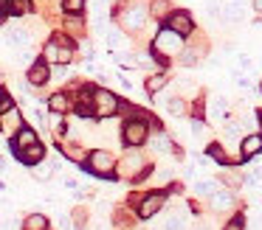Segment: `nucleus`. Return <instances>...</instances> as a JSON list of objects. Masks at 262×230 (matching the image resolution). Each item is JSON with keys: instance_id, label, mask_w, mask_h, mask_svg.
<instances>
[{"instance_id": "f257e3e1", "label": "nucleus", "mask_w": 262, "mask_h": 230, "mask_svg": "<svg viewBox=\"0 0 262 230\" xmlns=\"http://www.w3.org/2000/svg\"><path fill=\"white\" fill-rule=\"evenodd\" d=\"M152 48H155V54L161 56V62H164L166 56H178L183 50V37L175 34L172 28H161L152 39Z\"/></svg>"}, {"instance_id": "f03ea898", "label": "nucleus", "mask_w": 262, "mask_h": 230, "mask_svg": "<svg viewBox=\"0 0 262 230\" xmlns=\"http://www.w3.org/2000/svg\"><path fill=\"white\" fill-rule=\"evenodd\" d=\"M121 140H124V146H130V149L144 146L149 140V123L144 121V118H130V121L121 126Z\"/></svg>"}, {"instance_id": "7ed1b4c3", "label": "nucleus", "mask_w": 262, "mask_h": 230, "mask_svg": "<svg viewBox=\"0 0 262 230\" xmlns=\"http://www.w3.org/2000/svg\"><path fill=\"white\" fill-rule=\"evenodd\" d=\"M119 95L116 93H110V90H93V95H91V110H93V115L96 118H110V115H116L119 112Z\"/></svg>"}, {"instance_id": "20e7f679", "label": "nucleus", "mask_w": 262, "mask_h": 230, "mask_svg": "<svg viewBox=\"0 0 262 230\" xmlns=\"http://www.w3.org/2000/svg\"><path fill=\"white\" fill-rule=\"evenodd\" d=\"M147 6L144 3H130V6H121L119 11H116V17H119V22L127 28V31H141L144 22H147Z\"/></svg>"}, {"instance_id": "39448f33", "label": "nucleus", "mask_w": 262, "mask_h": 230, "mask_svg": "<svg viewBox=\"0 0 262 230\" xmlns=\"http://www.w3.org/2000/svg\"><path fill=\"white\" fill-rule=\"evenodd\" d=\"M85 168L91 174H96V177H113L116 174V157L110 155V151H104V149H96V151L88 155Z\"/></svg>"}, {"instance_id": "423d86ee", "label": "nucleus", "mask_w": 262, "mask_h": 230, "mask_svg": "<svg viewBox=\"0 0 262 230\" xmlns=\"http://www.w3.org/2000/svg\"><path fill=\"white\" fill-rule=\"evenodd\" d=\"M147 174V160H144L138 151H130V155L121 160V177L127 180H141Z\"/></svg>"}, {"instance_id": "0eeeda50", "label": "nucleus", "mask_w": 262, "mask_h": 230, "mask_svg": "<svg viewBox=\"0 0 262 230\" xmlns=\"http://www.w3.org/2000/svg\"><path fill=\"white\" fill-rule=\"evenodd\" d=\"M164 202H166V191H152V194L141 196V199H138V216L141 219L155 216V213L164 208Z\"/></svg>"}, {"instance_id": "6e6552de", "label": "nucleus", "mask_w": 262, "mask_h": 230, "mask_svg": "<svg viewBox=\"0 0 262 230\" xmlns=\"http://www.w3.org/2000/svg\"><path fill=\"white\" fill-rule=\"evenodd\" d=\"M166 28H172L175 34H181V37H186V34H192V28H194V20H192V14L189 11H183V9H178V11H169V17H166Z\"/></svg>"}, {"instance_id": "1a4fd4ad", "label": "nucleus", "mask_w": 262, "mask_h": 230, "mask_svg": "<svg viewBox=\"0 0 262 230\" xmlns=\"http://www.w3.org/2000/svg\"><path fill=\"white\" fill-rule=\"evenodd\" d=\"M51 79V70H48V62L37 59L29 65V73H26V82L31 84V87H42V84Z\"/></svg>"}, {"instance_id": "9d476101", "label": "nucleus", "mask_w": 262, "mask_h": 230, "mask_svg": "<svg viewBox=\"0 0 262 230\" xmlns=\"http://www.w3.org/2000/svg\"><path fill=\"white\" fill-rule=\"evenodd\" d=\"M14 155H17V160H20V163H26V166H37V163L46 160V146H42L40 140H37V143L26 146V149L14 151Z\"/></svg>"}, {"instance_id": "9b49d317", "label": "nucleus", "mask_w": 262, "mask_h": 230, "mask_svg": "<svg viewBox=\"0 0 262 230\" xmlns=\"http://www.w3.org/2000/svg\"><path fill=\"white\" fill-rule=\"evenodd\" d=\"M262 151V135L256 132V135H245L243 138V143H239V157L243 160H251V157H256ZM239 160V163H243Z\"/></svg>"}, {"instance_id": "f8f14e48", "label": "nucleus", "mask_w": 262, "mask_h": 230, "mask_svg": "<svg viewBox=\"0 0 262 230\" xmlns=\"http://www.w3.org/2000/svg\"><path fill=\"white\" fill-rule=\"evenodd\" d=\"M20 126H23V115H20L14 107H12V110H6V112H0V132L14 135Z\"/></svg>"}, {"instance_id": "ddd939ff", "label": "nucleus", "mask_w": 262, "mask_h": 230, "mask_svg": "<svg viewBox=\"0 0 262 230\" xmlns=\"http://www.w3.org/2000/svg\"><path fill=\"white\" fill-rule=\"evenodd\" d=\"M31 143H37V132L31 126H20L17 132H14V138H12V149L20 151V149H26V146H31Z\"/></svg>"}, {"instance_id": "4468645a", "label": "nucleus", "mask_w": 262, "mask_h": 230, "mask_svg": "<svg viewBox=\"0 0 262 230\" xmlns=\"http://www.w3.org/2000/svg\"><path fill=\"white\" fill-rule=\"evenodd\" d=\"M234 205H237V199H234L231 191H214V194H211V208H214V211L226 213V211H231Z\"/></svg>"}, {"instance_id": "2eb2a0df", "label": "nucleus", "mask_w": 262, "mask_h": 230, "mask_svg": "<svg viewBox=\"0 0 262 230\" xmlns=\"http://www.w3.org/2000/svg\"><path fill=\"white\" fill-rule=\"evenodd\" d=\"M245 17V3L243 0H228L226 6H223V20L226 22H237Z\"/></svg>"}, {"instance_id": "dca6fc26", "label": "nucleus", "mask_w": 262, "mask_h": 230, "mask_svg": "<svg viewBox=\"0 0 262 230\" xmlns=\"http://www.w3.org/2000/svg\"><path fill=\"white\" fill-rule=\"evenodd\" d=\"M6 42L14 45V48H29V45H31V34L23 31V28H9V31H6Z\"/></svg>"}, {"instance_id": "f3484780", "label": "nucleus", "mask_w": 262, "mask_h": 230, "mask_svg": "<svg viewBox=\"0 0 262 230\" xmlns=\"http://www.w3.org/2000/svg\"><path fill=\"white\" fill-rule=\"evenodd\" d=\"M209 118H214V121H226L228 118V101L223 98V95H217V98L209 101Z\"/></svg>"}, {"instance_id": "a211bd4d", "label": "nucleus", "mask_w": 262, "mask_h": 230, "mask_svg": "<svg viewBox=\"0 0 262 230\" xmlns=\"http://www.w3.org/2000/svg\"><path fill=\"white\" fill-rule=\"evenodd\" d=\"M48 107H51L54 115H65V112L71 110V98H68V93H54L51 98H48Z\"/></svg>"}, {"instance_id": "6ab92c4d", "label": "nucleus", "mask_w": 262, "mask_h": 230, "mask_svg": "<svg viewBox=\"0 0 262 230\" xmlns=\"http://www.w3.org/2000/svg\"><path fill=\"white\" fill-rule=\"evenodd\" d=\"M149 143H152L155 151H175V155H181V151H178V146L172 143V138H169L166 132H158L152 140H149Z\"/></svg>"}, {"instance_id": "aec40b11", "label": "nucleus", "mask_w": 262, "mask_h": 230, "mask_svg": "<svg viewBox=\"0 0 262 230\" xmlns=\"http://www.w3.org/2000/svg\"><path fill=\"white\" fill-rule=\"evenodd\" d=\"M164 230H186V211H175L166 216Z\"/></svg>"}, {"instance_id": "412c9836", "label": "nucleus", "mask_w": 262, "mask_h": 230, "mask_svg": "<svg viewBox=\"0 0 262 230\" xmlns=\"http://www.w3.org/2000/svg\"><path fill=\"white\" fill-rule=\"evenodd\" d=\"M34 168V180H40V183H46V180H51L54 177V171H57V163H37V166H31Z\"/></svg>"}, {"instance_id": "4be33fe9", "label": "nucleus", "mask_w": 262, "mask_h": 230, "mask_svg": "<svg viewBox=\"0 0 262 230\" xmlns=\"http://www.w3.org/2000/svg\"><path fill=\"white\" fill-rule=\"evenodd\" d=\"M23 230H48V219L42 213H31L23 219Z\"/></svg>"}, {"instance_id": "5701e85b", "label": "nucleus", "mask_w": 262, "mask_h": 230, "mask_svg": "<svg viewBox=\"0 0 262 230\" xmlns=\"http://www.w3.org/2000/svg\"><path fill=\"white\" fill-rule=\"evenodd\" d=\"M147 11L152 17H158V20H166V17H169V11H172V3H169V0H152V6H149Z\"/></svg>"}, {"instance_id": "b1692460", "label": "nucleus", "mask_w": 262, "mask_h": 230, "mask_svg": "<svg viewBox=\"0 0 262 230\" xmlns=\"http://www.w3.org/2000/svg\"><path fill=\"white\" fill-rule=\"evenodd\" d=\"M107 45H110V48H119L121 50V48H130V39H127L119 28H110V31H107Z\"/></svg>"}, {"instance_id": "393cba45", "label": "nucleus", "mask_w": 262, "mask_h": 230, "mask_svg": "<svg viewBox=\"0 0 262 230\" xmlns=\"http://www.w3.org/2000/svg\"><path fill=\"white\" fill-rule=\"evenodd\" d=\"M169 73H155V76L147 79V93H158V90L166 87V82H169Z\"/></svg>"}, {"instance_id": "a878e982", "label": "nucleus", "mask_w": 262, "mask_h": 230, "mask_svg": "<svg viewBox=\"0 0 262 230\" xmlns=\"http://www.w3.org/2000/svg\"><path fill=\"white\" fill-rule=\"evenodd\" d=\"M243 126H245V123L239 121V118H226V138L239 140V135H243Z\"/></svg>"}, {"instance_id": "bb28decb", "label": "nucleus", "mask_w": 262, "mask_h": 230, "mask_svg": "<svg viewBox=\"0 0 262 230\" xmlns=\"http://www.w3.org/2000/svg\"><path fill=\"white\" fill-rule=\"evenodd\" d=\"M209 157H214L220 166H228V163H234V157H228V151L223 149L220 143H211V146H209Z\"/></svg>"}, {"instance_id": "cd10ccee", "label": "nucleus", "mask_w": 262, "mask_h": 230, "mask_svg": "<svg viewBox=\"0 0 262 230\" xmlns=\"http://www.w3.org/2000/svg\"><path fill=\"white\" fill-rule=\"evenodd\" d=\"M166 112L175 118H183L186 115V104H183L181 98H166Z\"/></svg>"}, {"instance_id": "c85d7f7f", "label": "nucleus", "mask_w": 262, "mask_h": 230, "mask_svg": "<svg viewBox=\"0 0 262 230\" xmlns=\"http://www.w3.org/2000/svg\"><path fill=\"white\" fill-rule=\"evenodd\" d=\"M194 191H198L200 196H211V194L217 191V180H209V177H206V180H200V183L194 185Z\"/></svg>"}, {"instance_id": "c756f323", "label": "nucleus", "mask_w": 262, "mask_h": 230, "mask_svg": "<svg viewBox=\"0 0 262 230\" xmlns=\"http://www.w3.org/2000/svg\"><path fill=\"white\" fill-rule=\"evenodd\" d=\"M62 11L65 14H82L85 11V0H62Z\"/></svg>"}, {"instance_id": "7c9ffc66", "label": "nucleus", "mask_w": 262, "mask_h": 230, "mask_svg": "<svg viewBox=\"0 0 262 230\" xmlns=\"http://www.w3.org/2000/svg\"><path fill=\"white\" fill-rule=\"evenodd\" d=\"M200 54H203V50H194V48H186V50H181V62H183V65H186V67H192L194 62L200 59Z\"/></svg>"}, {"instance_id": "2f4dec72", "label": "nucleus", "mask_w": 262, "mask_h": 230, "mask_svg": "<svg viewBox=\"0 0 262 230\" xmlns=\"http://www.w3.org/2000/svg\"><path fill=\"white\" fill-rule=\"evenodd\" d=\"M206 14H209L211 20H214V17L220 20V17H223V6L217 3V0H206Z\"/></svg>"}, {"instance_id": "473e14b6", "label": "nucleus", "mask_w": 262, "mask_h": 230, "mask_svg": "<svg viewBox=\"0 0 262 230\" xmlns=\"http://www.w3.org/2000/svg\"><path fill=\"white\" fill-rule=\"evenodd\" d=\"M71 59H74V48H62V45H59V54H57V65H68Z\"/></svg>"}, {"instance_id": "72a5a7b5", "label": "nucleus", "mask_w": 262, "mask_h": 230, "mask_svg": "<svg viewBox=\"0 0 262 230\" xmlns=\"http://www.w3.org/2000/svg\"><path fill=\"white\" fill-rule=\"evenodd\" d=\"M223 230H245V216H243V213H239V216H234Z\"/></svg>"}, {"instance_id": "f704fd0d", "label": "nucleus", "mask_w": 262, "mask_h": 230, "mask_svg": "<svg viewBox=\"0 0 262 230\" xmlns=\"http://www.w3.org/2000/svg\"><path fill=\"white\" fill-rule=\"evenodd\" d=\"M189 132L194 135V138H200V135L206 132V126H203V121H198V118H192V123H189Z\"/></svg>"}, {"instance_id": "c9c22d12", "label": "nucleus", "mask_w": 262, "mask_h": 230, "mask_svg": "<svg viewBox=\"0 0 262 230\" xmlns=\"http://www.w3.org/2000/svg\"><path fill=\"white\" fill-rule=\"evenodd\" d=\"M12 107H14L12 95H9V93H0V112H6V110H12Z\"/></svg>"}, {"instance_id": "e433bc0d", "label": "nucleus", "mask_w": 262, "mask_h": 230, "mask_svg": "<svg viewBox=\"0 0 262 230\" xmlns=\"http://www.w3.org/2000/svg\"><path fill=\"white\" fill-rule=\"evenodd\" d=\"M259 180H262V168H254V171H248L245 183H248V185H259Z\"/></svg>"}, {"instance_id": "4c0bfd02", "label": "nucleus", "mask_w": 262, "mask_h": 230, "mask_svg": "<svg viewBox=\"0 0 262 230\" xmlns=\"http://www.w3.org/2000/svg\"><path fill=\"white\" fill-rule=\"evenodd\" d=\"M59 230H71V216H59Z\"/></svg>"}, {"instance_id": "58836bf2", "label": "nucleus", "mask_w": 262, "mask_h": 230, "mask_svg": "<svg viewBox=\"0 0 262 230\" xmlns=\"http://www.w3.org/2000/svg\"><path fill=\"white\" fill-rule=\"evenodd\" d=\"M239 67H245V70H251V67H254V62H251V56H239Z\"/></svg>"}, {"instance_id": "ea45409f", "label": "nucleus", "mask_w": 262, "mask_h": 230, "mask_svg": "<svg viewBox=\"0 0 262 230\" xmlns=\"http://www.w3.org/2000/svg\"><path fill=\"white\" fill-rule=\"evenodd\" d=\"M62 185H65V188H71V191H74V188H76V185H79V183H76L74 177H65V183H62Z\"/></svg>"}, {"instance_id": "a19ab883", "label": "nucleus", "mask_w": 262, "mask_h": 230, "mask_svg": "<svg viewBox=\"0 0 262 230\" xmlns=\"http://www.w3.org/2000/svg\"><path fill=\"white\" fill-rule=\"evenodd\" d=\"M254 11H256V14H262V0H254Z\"/></svg>"}, {"instance_id": "79ce46f5", "label": "nucleus", "mask_w": 262, "mask_h": 230, "mask_svg": "<svg viewBox=\"0 0 262 230\" xmlns=\"http://www.w3.org/2000/svg\"><path fill=\"white\" fill-rule=\"evenodd\" d=\"M256 121H259V135H262V112H256Z\"/></svg>"}, {"instance_id": "37998d69", "label": "nucleus", "mask_w": 262, "mask_h": 230, "mask_svg": "<svg viewBox=\"0 0 262 230\" xmlns=\"http://www.w3.org/2000/svg\"><path fill=\"white\" fill-rule=\"evenodd\" d=\"M0 79H3V70H0Z\"/></svg>"}, {"instance_id": "c03bdc74", "label": "nucleus", "mask_w": 262, "mask_h": 230, "mask_svg": "<svg viewBox=\"0 0 262 230\" xmlns=\"http://www.w3.org/2000/svg\"><path fill=\"white\" fill-rule=\"evenodd\" d=\"M259 224H262V216H259Z\"/></svg>"}]
</instances>
